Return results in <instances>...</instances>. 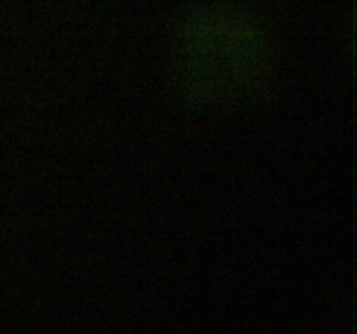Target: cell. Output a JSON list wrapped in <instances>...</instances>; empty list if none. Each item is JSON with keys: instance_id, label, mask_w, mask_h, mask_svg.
I'll return each mask as SVG.
<instances>
[{"instance_id": "cell-1", "label": "cell", "mask_w": 357, "mask_h": 334, "mask_svg": "<svg viewBox=\"0 0 357 334\" xmlns=\"http://www.w3.org/2000/svg\"><path fill=\"white\" fill-rule=\"evenodd\" d=\"M181 93L201 106H234L257 97L274 72V40L264 21L239 3L199 6L173 44Z\"/></svg>"}]
</instances>
